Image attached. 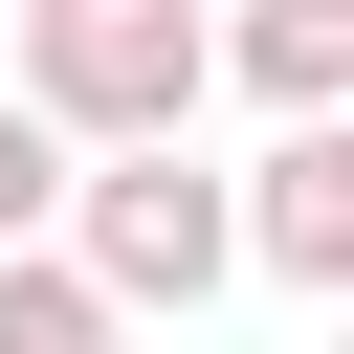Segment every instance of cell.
<instances>
[{
	"instance_id": "1",
	"label": "cell",
	"mask_w": 354,
	"mask_h": 354,
	"mask_svg": "<svg viewBox=\"0 0 354 354\" xmlns=\"http://www.w3.org/2000/svg\"><path fill=\"white\" fill-rule=\"evenodd\" d=\"M66 155H177L199 133V0H22V66H0Z\"/></svg>"
},
{
	"instance_id": "2",
	"label": "cell",
	"mask_w": 354,
	"mask_h": 354,
	"mask_svg": "<svg viewBox=\"0 0 354 354\" xmlns=\"http://www.w3.org/2000/svg\"><path fill=\"white\" fill-rule=\"evenodd\" d=\"M66 266H88V310L133 332V310H199L243 243H221V177H199V133L177 155H66V221H44Z\"/></svg>"
},
{
	"instance_id": "3",
	"label": "cell",
	"mask_w": 354,
	"mask_h": 354,
	"mask_svg": "<svg viewBox=\"0 0 354 354\" xmlns=\"http://www.w3.org/2000/svg\"><path fill=\"white\" fill-rule=\"evenodd\" d=\"M221 243H243L266 288H354V133H266V155L221 177Z\"/></svg>"
},
{
	"instance_id": "4",
	"label": "cell",
	"mask_w": 354,
	"mask_h": 354,
	"mask_svg": "<svg viewBox=\"0 0 354 354\" xmlns=\"http://www.w3.org/2000/svg\"><path fill=\"white\" fill-rule=\"evenodd\" d=\"M199 66H243L288 133H332V88H354V0H243V22H199Z\"/></svg>"
},
{
	"instance_id": "5",
	"label": "cell",
	"mask_w": 354,
	"mask_h": 354,
	"mask_svg": "<svg viewBox=\"0 0 354 354\" xmlns=\"http://www.w3.org/2000/svg\"><path fill=\"white\" fill-rule=\"evenodd\" d=\"M0 354H111V310H88V266H66V243H22V266H0Z\"/></svg>"
},
{
	"instance_id": "6",
	"label": "cell",
	"mask_w": 354,
	"mask_h": 354,
	"mask_svg": "<svg viewBox=\"0 0 354 354\" xmlns=\"http://www.w3.org/2000/svg\"><path fill=\"white\" fill-rule=\"evenodd\" d=\"M44 221H66V133H44V111H22V88H0V266H22V243H44Z\"/></svg>"
}]
</instances>
